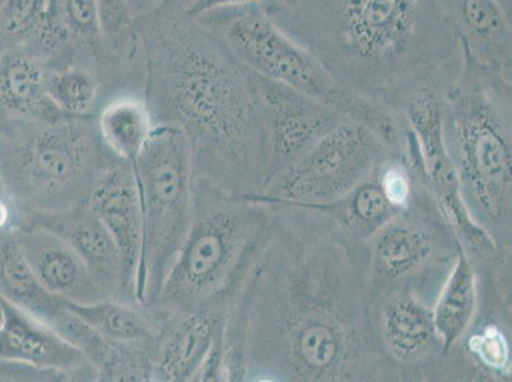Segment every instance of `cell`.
I'll return each mask as SVG.
<instances>
[{"mask_svg": "<svg viewBox=\"0 0 512 382\" xmlns=\"http://www.w3.org/2000/svg\"><path fill=\"white\" fill-rule=\"evenodd\" d=\"M265 203L271 227L228 312L223 381L402 382L372 328L367 244L320 209Z\"/></svg>", "mask_w": 512, "mask_h": 382, "instance_id": "cell-1", "label": "cell"}, {"mask_svg": "<svg viewBox=\"0 0 512 382\" xmlns=\"http://www.w3.org/2000/svg\"><path fill=\"white\" fill-rule=\"evenodd\" d=\"M150 105L156 124L183 130L195 180L234 197L271 183L254 74L207 32L175 22L150 34Z\"/></svg>", "mask_w": 512, "mask_h": 382, "instance_id": "cell-2", "label": "cell"}, {"mask_svg": "<svg viewBox=\"0 0 512 382\" xmlns=\"http://www.w3.org/2000/svg\"><path fill=\"white\" fill-rule=\"evenodd\" d=\"M262 6L343 85L386 106L413 83H450L459 68V45L434 0H264Z\"/></svg>", "mask_w": 512, "mask_h": 382, "instance_id": "cell-3", "label": "cell"}, {"mask_svg": "<svg viewBox=\"0 0 512 382\" xmlns=\"http://www.w3.org/2000/svg\"><path fill=\"white\" fill-rule=\"evenodd\" d=\"M444 135L470 218L498 249L512 251L511 72L460 50L444 91Z\"/></svg>", "mask_w": 512, "mask_h": 382, "instance_id": "cell-4", "label": "cell"}, {"mask_svg": "<svg viewBox=\"0 0 512 382\" xmlns=\"http://www.w3.org/2000/svg\"><path fill=\"white\" fill-rule=\"evenodd\" d=\"M272 207L195 180L194 220L148 309L160 316L230 312L267 239Z\"/></svg>", "mask_w": 512, "mask_h": 382, "instance_id": "cell-5", "label": "cell"}, {"mask_svg": "<svg viewBox=\"0 0 512 382\" xmlns=\"http://www.w3.org/2000/svg\"><path fill=\"white\" fill-rule=\"evenodd\" d=\"M115 158L96 125L0 116V177L18 220H41L88 202Z\"/></svg>", "mask_w": 512, "mask_h": 382, "instance_id": "cell-6", "label": "cell"}, {"mask_svg": "<svg viewBox=\"0 0 512 382\" xmlns=\"http://www.w3.org/2000/svg\"><path fill=\"white\" fill-rule=\"evenodd\" d=\"M217 22L221 43L248 71L313 97L365 125L394 151L404 152L406 129L384 102L343 85L314 53L293 39L262 4L236 7Z\"/></svg>", "mask_w": 512, "mask_h": 382, "instance_id": "cell-7", "label": "cell"}, {"mask_svg": "<svg viewBox=\"0 0 512 382\" xmlns=\"http://www.w3.org/2000/svg\"><path fill=\"white\" fill-rule=\"evenodd\" d=\"M133 169L143 213L137 300L139 305L151 307L194 220L193 157L183 130L157 124Z\"/></svg>", "mask_w": 512, "mask_h": 382, "instance_id": "cell-8", "label": "cell"}, {"mask_svg": "<svg viewBox=\"0 0 512 382\" xmlns=\"http://www.w3.org/2000/svg\"><path fill=\"white\" fill-rule=\"evenodd\" d=\"M459 249L422 171L411 204L367 242L372 292L403 282L442 288Z\"/></svg>", "mask_w": 512, "mask_h": 382, "instance_id": "cell-9", "label": "cell"}, {"mask_svg": "<svg viewBox=\"0 0 512 382\" xmlns=\"http://www.w3.org/2000/svg\"><path fill=\"white\" fill-rule=\"evenodd\" d=\"M393 152L397 151L371 129L344 119L262 195L253 198L304 207L328 206L369 179Z\"/></svg>", "mask_w": 512, "mask_h": 382, "instance_id": "cell-10", "label": "cell"}, {"mask_svg": "<svg viewBox=\"0 0 512 382\" xmlns=\"http://www.w3.org/2000/svg\"><path fill=\"white\" fill-rule=\"evenodd\" d=\"M473 268L476 315L462 339L446 352L439 381H511V256Z\"/></svg>", "mask_w": 512, "mask_h": 382, "instance_id": "cell-11", "label": "cell"}, {"mask_svg": "<svg viewBox=\"0 0 512 382\" xmlns=\"http://www.w3.org/2000/svg\"><path fill=\"white\" fill-rule=\"evenodd\" d=\"M439 293L425 284L403 282L372 298L371 323L377 343L402 382L439 381L445 357L434 315Z\"/></svg>", "mask_w": 512, "mask_h": 382, "instance_id": "cell-12", "label": "cell"}, {"mask_svg": "<svg viewBox=\"0 0 512 382\" xmlns=\"http://www.w3.org/2000/svg\"><path fill=\"white\" fill-rule=\"evenodd\" d=\"M253 74L271 156V185L346 118L313 97Z\"/></svg>", "mask_w": 512, "mask_h": 382, "instance_id": "cell-13", "label": "cell"}, {"mask_svg": "<svg viewBox=\"0 0 512 382\" xmlns=\"http://www.w3.org/2000/svg\"><path fill=\"white\" fill-rule=\"evenodd\" d=\"M227 316L202 311L162 318L152 381H223Z\"/></svg>", "mask_w": 512, "mask_h": 382, "instance_id": "cell-14", "label": "cell"}, {"mask_svg": "<svg viewBox=\"0 0 512 382\" xmlns=\"http://www.w3.org/2000/svg\"><path fill=\"white\" fill-rule=\"evenodd\" d=\"M446 83L420 81L399 92L388 102L417 144L423 174L442 212L464 206L444 135V91Z\"/></svg>", "mask_w": 512, "mask_h": 382, "instance_id": "cell-15", "label": "cell"}, {"mask_svg": "<svg viewBox=\"0 0 512 382\" xmlns=\"http://www.w3.org/2000/svg\"><path fill=\"white\" fill-rule=\"evenodd\" d=\"M0 361L59 380H99L85 354L43 321L0 298Z\"/></svg>", "mask_w": 512, "mask_h": 382, "instance_id": "cell-16", "label": "cell"}, {"mask_svg": "<svg viewBox=\"0 0 512 382\" xmlns=\"http://www.w3.org/2000/svg\"><path fill=\"white\" fill-rule=\"evenodd\" d=\"M13 237L41 283L71 304L109 300L81 256L64 237L34 221L20 220Z\"/></svg>", "mask_w": 512, "mask_h": 382, "instance_id": "cell-17", "label": "cell"}, {"mask_svg": "<svg viewBox=\"0 0 512 382\" xmlns=\"http://www.w3.org/2000/svg\"><path fill=\"white\" fill-rule=\"evenodd\" d=\"M87 204L118 246L127 273L129 291L138 302L137 282L143 245V213L132 163L115 161L92 191Z\"/></svg>", "mask_w": 512, "mask_h": 382, "instance_id": "cell-18", "label": "cell"}, {"mask_svg": "<svg viewBox=\"0 0 512 382\" xmlns=\"http://www.w3.org/2000/svg\"><path fill=\"white\" fill-rule=\"evenodd\" d=\"M459 49L486 67L511 72V15L497 0H434Z\"/></svg>", "mask_w": 512, "mask_h": 382, "instance_id": "cell-19", "label": "cell"}, {"mask_svg": "<svg viewBox=\"0 0 512 382\" xmlns=\"http://www.w3.org/2000/svg\"><path fill=\"white\" fill-rule=\"evenodd\" d=\"M27 221L40 223L64 237L81 256L107 298L138 304L129 291L118 246L87 203L57 216Z\"/></svg>", "mask_w": 512, "mask_h": 382, "instance_id": "cell-20", "label": "cell"}, {"mask_svg": "<svg viewBox=\"0 0 512 382\" xmlns=\"http://www.w3.org/2000/svg\"><path fill=\"white\" fill-rule=\"evenodd\" d=\"M46 65L35 54L11 51L0 58V109L15 118L54 123L67 118L46 91Z\"/></svg>", "mask_w": 512, "mask_h": 382, "instance_id": "cell-21", "label": "cell"}, {"mask_svg": "<svg viewBox=\"0 0 512 382\" xmlns=\"http://www.w3.org/2000/svg\"><path fill=\"white\" fill-rule=\"evenodd\" d=\"M0 298L53 329L68 311L67 301L37 278L12 231L0 234Z\"/></svg>", "mask_w": 512, "mask_h": 382, "instance_id": "cell-22", "label": "cell"}, {"mask_svg": "<svg viewBox=\"0 0 512 382\" xmlns=\"http://www.w3.org/2000/svg\"><path fill=\"white\" fill-rule=\"evenodd\" d=\"M67 306L73 314L110 342L155 351L162 319L152 309L136 302L111 298L88 305L67 302Z\"/></svg>", "mask_w": 512, "mask_h": 382, "instance_id": "cell-23", "label": "cell"}, {"mask_svg": "<svg viewBox=\"0 0 512 382\" xmlns=\"http://www.w3.org/2000/svg\"><path fill=\"white\" fill-rule=\"evenodd\" d=\"M156 125L147 100L120 95L102 106L96 130L102 146L115 160L133 165L150 142Z\"/></svg>", "mask_w": 512, "mask_h": 382, "instance_id": "cell-24", "label": "cell"}, {"mask_svg": "<svg viewBox=\"0 0 512 382\" xmlns=\"http://www.w3.org/2000/svg\"><path fill=\"white\" fill-rule=\"evenodd\" d=\"M477 306L476 272L467 255L460 248L434 307L436 330L444 344L445 354L467 332L476 315Z\"/></svg>", "mask_w": 512, "mask_h": 382, "instance_id": "cell-25", "label": "cell"}, {"mask_svg": "<svg viewBox=\"0 0 512 382\" xmlns=\"http://www.w3.org/2000/svg\"><path fill=\"white\" fill-rule=\"evenodd\" d=\"M377 169L346 197L328 206L311 208L327 213L346 234L367 244L381 227L400 213L381 188Z\"/></svg>", "mask_w": 512, "mask_h": 382, "instance_id": "cell-26", "label": "cell"}, {"mask_svg": "<svg viewBox=\"0 0 512 382\" xmlns=\"http://www.w3.org/2000/svg\"><path fill=\"white\" fill-rule=\"evenodd\" d=\"M101 83L85 68H46V91L51 102L67 118L87 119L99 102Z\"/></svg>", "mask_w": 512, "mask_h": 382, "instance_id": "cell-27", "label": "cell"}, {"mask_svg": "<svg viewBox=\"0 0 512 382\" xmlns=\"http://www.w3.org/2000/svg\"><path fill=\"white\" fill-rule=\"evenodd\" d=\"M51 26V0H3L0 40L9 45L37 41L41 45Z\"/></svg>", "mask_w": 512, "mask_h": 382, "instance_id": "cell-28", "label": "cell"}, {"mask_svg": "<svg viewBox=\"0 0 512 382\" xmlns=\"http://www.w3.org/2000/svg\"><path fill=\"white\" fill-rule=\"evenodd\" d=\"M51 21L63 34L96 46L104 39L97 0H51Z\"/></svg>", "mask_w": 512, "mask_h": 382, "instance_id": "cell-29", "label": "cell"}, {"mask_svg": "<svg viewBox=\"0 0 512 382\" xmlns=\"http://www.w3.org/2000/svg\"><path fill=\"white\" fill-rule=\"evenodd\" d=\"M105 37L118 36L130 21L128 0H97Z\"/></svg>", "mask_w": 512, "mask_h": 382, "instance_id": "cell-30", "label": "cell"}, {"mask_svg": "<svg viewBox=\"0 0 512 382\" xmlns=\"http://www.w3.org/2000/svg\"><path fill=\"white\" fill-rule=\"evenodd\" d=\"M264 0H190L186 6V15L200 17L209 13L222 11V9L251 6L260 4Z\"/></svg>", "mask_w": 512, "mask_h": 382, "instance_id": "cell-31", "label": "cell"}, {"mask_svg": "<svg viewBox=\"0 0 512 382\" xmlns=\"http://www.w3.org/2000/svg\"><path fill=\"white\" fill-rule=\"evenodd\" d=\"M17 217L15 204L9 199L2 177H0V234L11 231L16 226Z\"/></svg>", "mask_w": 512, "mask_h": 382, "instance_id": "cell-32", "label": "cell"}, {"mask_svg": "<svg viewBox=\"0 0 512 382\" xmlns=\"http://www.w3.org/2000/svg\"><path fill=\"white\" fill-rule=\"evenodd\" d=\"M165 0H128V12L130 20L148 15L164 3Z\"/></svg>", "mask_w": 512, "mask_h": 382, "instance_id": "cell-33", "label": "cell"}, {"mask_svg": "<svg viewBox=\"0 0 512 382\" xmlns=\"http://www.w3.org/2000/svg\"><path fill=\"white\" fill-rule=\"evenodd\" d=\"M504 7L505 11L511 15V0H497Z\"/></svg>", "mask_w": 512, "mask_h": 382, "instance_id": "cell-34", "label": "cell"}]
</instances>
